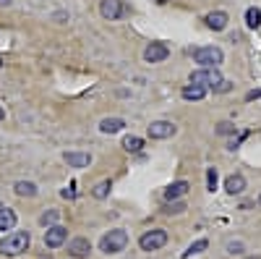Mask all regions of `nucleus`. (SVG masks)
Segmentation results:
<instances>
[{"instance_id":"obj_18","label":"nucleus","mask_w":261,"mask_h":259,"mask_svg":"<svg viewBox=\"0 0 261 259\" xmlns=\"http://www.w3.org/2000/svg\"><path fill=\"white\" fill-rule=\"evenodd\" d=\"M13 191L18 194V197H37V183H32V181H18V183L13 186Z\"/></svg>"},{"instance_id":"obj_7","label":"nucleus","mask_w":261,"mask_h":259,"mask_svg":"<svg viewBox=\"0 0 261 259\" xmlns=\"http://www.w3.org/2000/svg\"><path fill=\"white\" fill-rule=\"evenodd\" d=\"M175 131H178V126L172 121H151L146 128L149 139H170V136H175Z\"/></svg>"},{"instance_id":"obj_27","label":"nucleus","mask_w":261,"mask_h":259,"mask_svg":"<svg viewBox=\"0 0 261 259\" xmlns=\"http://www.w3.org/2000/svg\"><path fill=\"white\" fill-rule=\"evenodd\" d=\"M230 89H232V84H230L227 79H222L220 84H214V86H212V92H214V95H225V92H230Z\"/></svg>"},{"instance_id":"obj_10","label":"nucleus","mask_w":261,"mask_h":259,"mask_svg":"<svg viewBox=\"0 0 261 259\" xmlns=\"http://www.w3.org/2000/svg\"><path fill=\"white\" fill-rule=\"evenodd\" d=\"M227 21H230V16H227L225 11H212V13L204 16V24H206V29H212V32H225V29H227Z\"/></svg>"},{"instance_id":"obj_5","label":"nucleus","mask_w":261,"mask_h":259,"mask_svg":"<svg viewBox=\"0 0 261 259\" xmlns=\"http://www.w3.org/2000/svg\"><path fill=\"white\" fill-rule=\"evenodd\" d=\"M220 81H222L220 68H196V71H191V84L206 86V89H212V86L220 84Z\"/></svg>"},{"instance_id":"obj_29","label":"nucleus","mask_w":261,"mask_h":259,"mask_svg":"<svg viewBox=\"0 0 261 259\" xmlns=\"http://www.w3.org/2000/svg\"><path fill=\"white\" fill-rule=\"evenodd\" d=\"M246 139H248V131H243V134H238V136H235V139H232V142H230L227 147H230V149H238V147H241V144H243Z\"/></svg>"},{"instance_id":"obj_15","label":"nucleus","mask_w":261,"mask_h":259,"mask_svg":"<svg viewBox=\"0 0 261 259\" xmlns=\"http://www.w3.org/2000/svg\"><path fill=\"white\" fill-rule=\"evenodd\" d=\"M188 189H191V183H188V181H175V183H170V186L165 189V202H172V199L186 197Z\"/></svg>"},{"instance_id":"obj_33","label":"nucleus","mask_w":261,"mask_h":259,"mask_svg":"<svg viewBox=\"0 0 261 259\" xmlns=\"http://www.w3.org/2000/svg\"><path fill=\"white\" fill-rule=\"evenodd\" d=\"M157 3H160V6H165V3H170V0H157Z\"/></svg>"},{"instance_id":"obj_30","label":"nucleus","mask_w":261,"mask_h":259,"mask_svg":"<svg viewBox=\"0 0 261 259\" xmlns=\"http://www.w3.org/2000/svg\"><path fill=\"white\" fill-rule=\"evenodd\" d=\"M258 97H261V89H251V92L246 95V100H248V102H253V100H258Z\"/></svg>"},{"instance_id":"obj_9","label":"nucleus","mask_w":261,"mask_h":259,"mask_svg":"<svg viewBox=\"0 0 261 259\" xmlns=\"http://www.w3.org/2000/svg\"><path fill=\"white\" fill-rule=\"evenodd\" d=\"M65 239H68V230H65L63 225H50V228L45 230V246H50V249L63 246Z\"/></svg>"},{"instance_id":"obj_23","label":"nucleus","mask_w":261,"mask_h":259,"mask_svg":"<svg viewBox=\"0 0 261 259\" xmlns=\"http://www.w3.org/2000/svg\"><path fill=\"white\" fill-rule=\"evenodd\" d=\"M58 220H60V212H58V209H47V212L39 218V225L50 228V225H58Z\"/></svg>"},{"instance_id":"obj_20","label":"nucleus","mask_w":261,"mask_h":259,"mask_svg":"<svg viewBox=\"0 0 261 259\" xmlns=\"http://www.w3.org/2000/svg\"><path fill=\"white\" fill-rule=\"evenodd\" d=\"M141 147H144L141 136H125L123 139V149H125V152H141Z\"/></svg>"},{"instance_id":"obj_24","label":"nucleus","mask_w":261,"mask_h":259,"mask_svg":"<svg viewBox=\"0 0 261 259\" xmlns=\"http://www.w3.org/2000/svg\"><path fill=\"white\" fill-rule=\"evenodd\" d=\"M165 212L167 215H180V212H186V202H180V199L165 202Z\"/></svg>"},{"instance_id":"obj_16","label":"nucleus","mask_w":261,"mask_h":259,"mask_svg":"<svg viewBox=\"0 0 261 259\" xmlns=\"http://www.w3.org/2000/svg\"><path fill=\"white\" fill-rule=\"evenodd\" d=\"M16 212L6 204H0V230H13L16 228Z\"/></svg>"},{"instance_id":"obj_2","label":"nucleus","mask_w":261,"mask_h":259,"mask_svg":"<svg viewBox=\"0 0 261 259\" xmlns=\"http://www.w3.org/2000/svg\"><path fill=\"white\" fill-rule=\"evenodd\" d=\"M193 60L199 63V68H220L222 60H225V53L214 45H206V48H196L193 50Z\"/></svg>"},{"instance_id":"obj_1","label":"nucleus","mask_w":261,"mask_h":259,"mask_svg":"<svg viewBox=\"0 0 261 259\" xmlns=\"http://www.w3.org/2000/svg\"><path fill=\"white\" fill-rule=\"evenodd\" d=\"M29 244H32V236L27 230H13V233H8L6 239L0 241V251L16 256V254H24L29 249Z\"/></svg>"},{"instance_id":"obj_22","label":"nucleus","mask_w":261,"mask_h":259,"mask_svg":"<svg viewBox=\"0 0 261 259\" xmlns=\"http://www.w3.org/2000/svg\"><path fill=\"white\" fill-rule=\"evenodd\" d=\"M110 189H113V183L105 178V181H99V183H97V186L92 189V197H94V199H105L107 194H110Z\"/></svg>"},{"instance_id":"obj_6","label":"nucleus","mask_w":261,"mask_h":259,"mask_svg":"<svg viewBox=\"0 0 261 259\" xmlns=\"http://www.w3.org/2000/svg\"><path fill=\"white\" fill-rule=\"evenodd\" d=\"M99 13L105 21H120L128 13V8L123 0H99Z\"/></svg>"},{"instance_id":"obj_19","label":"nucleus","mask_w":261,"mask_h":259,"mask_svg":"<svg viewBox=\"0 0 261 259\" xmlns=\"http://www.w3.org/2000/svg\"><path fill=\"white\" fill-rule=\"evenodd\" d=\"M246 24H248V29H258V27H261V8L251 6V8L246 11Z\"/></svg>"},{"instance_id":"obj_36","label":"nucleus","mask_w":261,"mask_h":259,"mask_svg":"<svg viewBox=\"0 0 261 259\" xmlns=\"http://www.w3.org/2000/svg\"><path fill=\"white\" fill-rule=\"evenodd\" d=\"M258 204H261V194H258Z\"/></svg>"},{"instance_id":"obj_31","label":"nucleus","mask_w":261,"mask_h":259,"mask_svg":"<svg viewBox=\"0 0 261 259\" xmlns=\"http://www.w3.org/2000/svg\"><path fill=\"white\" fill-rule=\"evenodd\" d=\"M63 197H65V199H73V197H76V191H73V186H71V189H63Z\"/></svg>"},{"instance_id":"obj_12","label":"nucleus","mask_w":261,"mask_h":259,"mask_svg":"<svg viewBox=\"0 0 261 259\" xmlns=\"http://www.w3.org/2000/svg\"><path fill=\"white\" fill-rule=\"evenodd\" d=\"M246 176L243 173H232V176H227L225 178V191L230 194V197H235V194H243L246 191Z\"/></svg>"},{"instance_id":"obj_14","label":"nucleus","mask_w":261,"mask_h":259,"mask_svg":"<svg viewBox=\"0 0 261 259\" xmlns=\"http://www.w3.org/2000/svg\"><path fill=\"white\" fill-rule=\"evenodd\" d=\"M180 97L188 100V102H201L206 97V86H199V84H186L180 89Z\"/></svg>"},{"instance_id":"obj_35","label":"nucleus","mask_w":261,"mask_h":259,"mask_svg":"<svg viewBox=\"0 0 261 259\" xmlns=\"http://www.w3.org/2000/svg\"><path fill=\"white\" fill-rule=\"evenodd\" d=\"M248 259H261V256H248Z\"/></svg>"},{"instance_id":"obj_17","label":"nucleus","mask_w":261,"mask_h":259,"mask_svg":"<svg viewBox=\"0 0 261 259\" xmlns=\"http://www.w3.org/2000/svg\"><path fill=\"white\" fill-rule=\"evenodd\" d=\"M125 128V121L123 118H102L99 121V131L102 134H118Z\"/></svg>"},{"instance_id":"obj_28","label":"nucleus","mask_w":261,"mask_h":259,"mask_svg":"<svg viewBox=\"0 0 261 259\" xmlns=\"http://www.w3.org/2000/svg\"><path fill=\"white\" fill-rule=\"evenodd\" d=\"M243 244L241 241H227V254H243Z\"/></svg>"},{"instance_id":"obj_25","label":"nucleus","mask_w":261,"mask_h":259,"mask_svg":"<svg viewBox=\"0 0 261 259\" xmlns=\"http://www.w3.org/2000/svg\"><path fill=\"white\" fill-rule=\"evenodd\" d=\"M217 134L220 136H235V126L230 121H222V123H217Z\"/></svg>"},{"instance_id":"obj_21","label":"nucleus","mask_w":261,"mask_h":259,"mask_svg":"<svg viewBox=\"0 0 261 259\" xmlns=\"http://www.w3.org/2000/svg\"><path fill=\"white\" fill-rule=\"evenodd\" d=\"M204 249H209V241L206 239H199V241H193L186 251H183V259H188V256H193V254H201Z\"/></svg>"},{"instance_id":"obj_32","label":"nucleus","mask_w":261,"mask_h":259,"mask_svg":"<svg viewBox=\"0 0 261 259\" xmlns=\"http://www.w3.org/2000/svg\"><path fill=\"white\" fill-rule=\"evenodd\" d=\"M13 3V0H0V8H3V6H11Z\"/></svg>"},{"instance_id":"obj_3","label":"nucleus","mask_w":261,"mask_h":259,"mask_svg":"<svg viewBox=\"0 0 261 259\" xmlns=\"http://www.w3.org/2000/svg\"><path fill=\"white\" fill-rule=\"evenodd\" d=\"M125 246H128V233L123 228H115L110 233H105L102 241H99V251H105V254H118Z\"/></svg>"},{"instance_id":"obj_8","label":"nucleus","mask_w":261,"mask_h":259,"mask_svg":"<svg viewBox=\"0 0 261 259\" xmlns=\"http://www.w3.org/2000/svg\"><path fill=\"white\" fill-rule=\"evenodd\" d=\"M170 58V48L165 42H151V45L144 50V60L146 63H165Z\"/></svg>"},{"instance_id":"obj_4","label":"nucleus","mask_w":261,"mask_h":259,"mask_svg":"<svg viewBox=\"0 0 261 259\" xmlns=\"http://www.w3.org/2000/svg\"><path fill=\"white\" fill-rule=\"evenodd\" d=\"M167 244V230L165 228H154V230H146L141 239H139V246L141 251H157Z\"/></svg>"},{"instance_id":"obj_13","label":"nucleus","mask_w":261,"mask_h":259,"mask_svg":"<svg viewBox=\"0 0 261 259\" xmlns=\"http://www.w3.org/2000/svg\"><path fill=\"white\" fill-rule=\"evenodd\" d=\"M89 251H92V244H89V239H73L71 244H68V254L71 256H76V259H84V256H89Z\"/></svg>"},{"instance_id":"obj_11","label":"nucleus","mask_w":261,"mask_h":259,"mask_svg":"<svg viewBox=\"0 0 261 259\" xmlns=\"http://www.w3.org/2000/svg\"><path fill=\"white\" fill-rule=\"evenodd\" d=\"M63 162L68 165V168L81 170V168H89L92 165V155L89 152H65L63 155Z\"/></svg>"},{"instance_id":"obj_34","label":"nucleus","mask_w":261,"mask_h":259,"mask_svg":"<svg viewBox=\"0 0 261 259\" xmlns=\"http://www.w3.org/2000/svg\"><path fill=\"white\" fill-rule=\"evenodd\" d=\"M0 68H3V58H0Z\"/></svg>"},{"instance_id":"obj_26","label":"nucleus","mask_w":261,"mask_h":259,"mask_svg":"<svg viewBox=\"0 0 261 259\" xmlns=\"http://www.w3.org/2000/svg\"><path fill=\"white\" fill-rule=\"evenodd\" d=\"M206 189L209 191L217 189V168H206Z\"/></svg>"}]
</instances>
